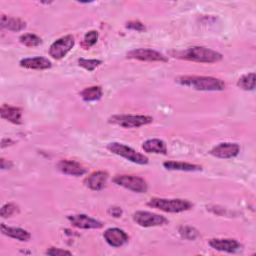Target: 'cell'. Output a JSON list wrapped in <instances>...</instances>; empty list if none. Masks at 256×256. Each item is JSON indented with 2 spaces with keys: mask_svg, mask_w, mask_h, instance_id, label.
<instances>
[{
  "mask_svg": "<svg viewBox=\"0 0 256 256\" xmlns=\"http://www.w3.org/2000/svg\"><path fill=\"white\" fill-rule=\"evenodd\" d=\"M175 81L200 91H221L225 89V83L222 80L210 76H179Z\"/></svg>",
  "mask_w": 256,
  "mask_h": 256,
  "instance_id": "6da1fadb",
  "label": "cell"
},
{
  "mask_svg": "<svg viewBox=\"0 0 256 256\" xmlns=\"http://www.w3.org/2000/svg\"><path fill=\"white\" fill-rule=\"evenodd\" d=\"M174 57L200 63H215L222 59V55L219 52L203 46L189 47L183 51L176 52Z\"/></svg>",
  "mask_w": 256,
  "mask_h": 256,
  "instance_id": "7a4b0ae2",
  "label": "cell"
},
{
  "mask_svg": "<svg viewBox=\"0 0 256 256\" xmlns=\"http://www.w3.org/2000/svg\"><path fill=\"white\" fill-rule=\"evenodd\" d=\"M148 206L152 208H157L164 212L169 213H179L187 211L192 208V203L185 199H165V198H151Z\"/></svg>",
  "mask_w": 256,
  "mask_h": 256,
  "instance_id": "3957f363",
  "label": "cell"
},
{
  "mask_svg": "<svg viewBox=\"0 0 256 256\" xmlns=\"http://www.w3.org/2000/svg\"><path fill=\"white\" fill-rule=\"evenodd\" d=\"M107 149L110 152H112L116 155H119V156L133 162V163L140 164V165H144V164L148 163V157L147 156H145L142 153L137 152L136 150H134L131 147L126 146L122 143H118V142L109 143L107 145Z\"/></svg>",
  "mask_w": 256,
  "mask_h": 256,
  "instance_id": "277c9868",
  "label": "cell"
},
{
  "mask_svg": "<svg viewBox=\"0 0 256 256\" xmlns=\"http://www.w3.org/2000/svg\"><path fill=\"white\" fill-rule=\"evenodd\" d=\"M152 121L153 118L147 115H113L109 118L110 123L124 128H137Z\"/></svg>",
  "mask_w": 256,
  "mask_h": 256,
  "instance_id": "5b68a950",
  "label": "cell"
},
{
  "mask_svg": "<svg viewBox=\"0 0 256 256\" xmlns=\"http://www.w3.org/2000/svg\"><path fill=\"white\" fill-rule=\"evenodd\" d=\"M113 182L137 193H145L148 189L146 181L143 178L134 175H116L113 178Z\"/></svg>",
  "mask_w": 256,
  "mask_h": 256,
  "instance_id": "8992f818",
  "label": "cell"
},
{
  "mask_svg": "<svg viewBox=\"0 0 256 256\" xmlns=\"http://www.w3.org/2000/svg\"><path fill=\"white\" fill-rule=\"evenodd\" d=\"M133 220L142 227L161 226L168 223V220L159 214L148 211H137L133 214Z\"/></svg>",
  "mask_w": 256,
  "mask_h": 256,
  "instance_id": "52a82bcc",
  "label": "cell"
},
{
  "mask_svg": "<svg viewBox=\"0 0 256 256\" xmlns=\"http://www.w3.org/2000/svg\"><path fill=\"white\" fill-rule=\"evenodd\" d=\"M74 43L75 41L72 35L63 36L51 44L49 54L54 59H62L73 48Z\"/></svg>",
  "mask_w": 256,
  "mask_h": 256,
  "instance_id": "ba28073f",
  "label": "cell"
},
{
  "mask_svg": "<svg viewBox=\"0 0 256 256\" xmlns=\"http://www.w3.org/2000/svg\"><path fill=\"white\" fill-rule=\"evenodd\" d=\"M127 58L136 59L140 61H149V62H154V61L167 62L168 61V58L162 53L152 49H144V48H139V49H134L129 51L127 53Z\"/></svg>",
  "mask_w": 256,
  "mask_h": 256,
  "instance_id": "9c48e42d",
  "label": "cell"
},
{
  "mask_svg": "<svg viewBox=\"0 0 256 256\" xmlns=\"http://www.w3.org/2000/svg\"><path fill=\"white\" fill-rule=\"evenodd\" d=\"M240 152V146L237 143H230V142H225V143H220L216 146H214L210 150V154L217 157V158H233L237 156Z\"/></svg>",
  "mask_w": 256,
  "mask_h": 256,
  "instance_id": "30bf717a",
  "label": "cell"
},
{
  "mask_svg": "<svg viewBox=\"0 0 256 256\" xmlns=\"http://www.w3.org/2000/svg\"><path fill=\"white\" fill-rule=\"evenodd\" d=\"M67 218L73 226L81 229H99L103 226V224L100 221L93 219L85 214L70 215Z\"/></svg>",
  "mask_w": 256,
  "mask_h": 256,
  "instance_id": "8fae6325",
  "label": "cell"
},
{
  "mask_svg": "<svg viewBox=\"0 0 256 256\" xmlns=\"http://www.w3.org/2000/svg\"><path fill=\"white\" fill-rule=\"evenodd\" d=\"M103 237L106 240V242L112 247H120L124 245L129 239L128 235L122 229L119 228L107 229L104 232Z\"/></svg>",
  "mask_w": 256,
  "mask_h": 256,
  "instance_id": "7c38bea8",
  "label": "cell"
},
{
  "mask_svg": "<svg viewBox=\"0 0 256 256\" xmlns=\"http://www.w3.org/2000/svg\"><path fill=\"white\" fill-rule=\"evenodd\" d=\"M209 245L215 250L228 253H234L241 249V244L235 239L214 238L209 240Z\"/></svg>",
  "mask_w": 256,
  "mask_h": 256,
  "instance_id": "4fadbf2b",
  "label": "cell"
},
{
  "mask_svg": "<svg viewBox=\"0 0 256 256\" xmlns=\"http://www.w3.org/2000/svg\"><path fill=\"white\" fill-rule=\"evenodd\" d=\"M108 179V174L104 171H95L87 176L84 180V184L91 190L99 191L103 189L106 185Z\"/></svg>",
  "mask_w": 256,
  "mask_h": 256,
  "instance_id": "5bb4252c",
  "label": "cell"
},
{
  "mask_svg": "<svg viewBox=\"0 0 256 256\" xmlns=\"http://www.w3.org/2000/svg\"><path fill=\"white\" fill-rule=\"evenodd\" d=\"M57 168L66 175L81 176L86 173V169L80 163L72 160H61L57 164Z\"/></svg>",
  "mask_w": 256,
  "mask_h": 256,
  "instance_id": "9a60e30c",
  "label": "cell"
},
{
  "mask_svg": "<svg viewBox=\"0 0 256 256\" xmlns=\"http://www.w3.org/2000/svg\"><path fill=\"white\" fill-rule=\"evenodd\" d=\"M1 117L13 124L22 123V110L19 107L3 104L0 108Z\"/></svg>",
  "mask_w": 256,
  "mask_h": 256,
  "instance_id": "2e32d148",
  "label": "cell"
},
{
  "mask_svg": "<svg viewBox=\"0 0 256 256\" xmlns=\"http://www.w3.org/2000/svg\"><path fill=\"white\" fill-rule=\"evenodd\" d=\"M20 66L27 69L35 70H45L51 67V62L44 57H33L24 58L20 61Z\"/></svg>",
  "mask_w": 256,
  "mask_h": 256,
  "instance_id": "e0dca14e",
  "label": "cell"
},
{
  "mask_svg": "<svg viewBox=\"0 0 256 256\" xmlns=\"http://www.w3.org/2000/svg\"><path fill=\"white\" fill-rule=\"evenodd\" d=\"M1 232L4 235L19 241H28L31 238V234L28 231L18 227H9L4 224H1Z\"/></svg>",
  "mask_w": 256,
  "mask_h": 256,
  "instance_id": "ac0fdd59",
  "label": "cell"
},
{
  "mask_svg": "<svg viewBox=\"0 0 256 256\" xmlns=\"http://www.w3.org/2000/svg\"><path fill=\"white\" fill-rule=\"evenodd\" d=\"M1 27L5 28L7 30L13 31V32H18L23 30L26 27V22L15 17H9L6 15L1 16Z\"/></svg>",
  "mask_w": 256,
  "mask_h": 256,
  "instance_id": "d6986e66",
  "label": "cell"
},
{
  "mask_svg": "<svg viewBox=\"0 0 256 256\" xmlns=\"http://www.w3.org/2000/svg\"><path fill=\"white\" fill-rule=\"evenodd\" d=\"M145 152L155 153V154H166L167 146L163 140L160 139H149L145 141L142 145Z\"/></svg>",
  "mask_w": 256,
  "mask_h": 256,
  "instance_id": "ffe728a7",
  "label": "cell"
},
{
  "mask_svg": "<svg viewBox=\"0 0 256 256\" xmlns=\"http://www.w3.org/2000/svg\"><path fill=\"white\" fill-rule=\"evenodd\" d=\"M163 166L168 170H180V171H200L202 167L200 165L186 163V162H176V161H166Z\"/></svg>",
  "mask_w": 256,
  "mask_h": 256,
  "instance_id": "44dd1931",
  "label": "cell"
},
{
  "mask_svg": "<svg viewBox=\"0 0 256 256\" xmlns=\"http://www.w3.org/2000/svg\"><path fill=\"white\" fill-rule=\"evenodd\" d=\"M102 94H103V92H102V88L100 86L87 87L80 92V96L86 102L99 100L102 97Z\"/></svg>",
  "mask_w": 256,
  "mask_h": 256,
  "instance_id": "7402d4cb",
  "label": "cell"
},
{
  "mask_svg": "<svg viewBox=\"0 0 256 256\" xmlns=\"http://www.w3.org/2000/svg\"><path fill=\"white\" fill-rule=\"evenodd\" d=\"M237 86L246 91L253 90L255 88V74L251 72L241 76L237 81Z\"/></svg>",
  "mask_w": 256,
  "mask_h": 256,
  "instance_id": "603a6c76",
  "label": "cell"
},
{
  "mask_svg": "<svg viewBox=\"0 0 256 256\" xmlns=\"http://www.w3.org/2000/svg\"><path fill=\"white\" fill-rule=\"evenodd\" d=\"M19 41L27 47H36V46L40 45L42 42L40 37H38L37 35L32 34V33H25V34L21 35L19 37Z\"/></svg>",
  "mask_w": 256,
  "mask_h": 256,
  "instance_id": "cb8c5ba5",
  "label": "cell"
},
{
  "mask_svg": "<svg viewBox=\"0 0 256 256\" xmlns=\"http://www.w3.org/2000/svg\"><path fill=\"white\" fill-rule=\"evenodd\" d=\"M101 63H102V61L98 60V59H84V58L78 59L79 66L83 67L84 69H86L89 72L96 69Z\"/></svg>",
  "mask_w": 256,
  "mask_h": 256,
  "instance_id": "d4e9b609",
  "label": "cell"
},
{
  "mask_svg": "<svg viewBox=\"0 0 256 256\" xmlns=\"http://www.w3.org/2000/svg\"><path fill=\"white\" fill-rule=\"evenodd\" d=\"M179 234L185 238V239H189V240H194L195 238L198 237L199 233L198 231L190 226H182L179 228Z\"/></svg>",
  "mask_w": 256,
  "mask_h": 256,
  "instance_id": "484cf974",
  "label": "cell"
},
{
  "mask_svg": "<svg viewBox=\"0 0 256 256\" xmlns=\"http://www.w3.org/2000/svg\"><path fill=\"white\" fill-rule=\"evenodd\" d=\"M97 40H98V32L95 30H91L85 34L82 45L87 49L93 46L97 42Z\"/></svg>",
  "mask_w": 256,
  "mask_h": 256,
  "instance_id": "4316f807",
  "label": "cell"
},
{
  "mask_svg": "<svg viewBox=\"0 0 256 256\" xmlns=\"http://www.w3.org/2000/svg\"><path fill=\"white\" fill-rule=\"evenodd\" d=\"M17 212H18V207L15 204H13V203H8V204H5L1 208L0 214H1V216L3 218H6V217L12 216L13 214H15Z\"/></svg>",
  "mask_w": 256,
  "mask_h": 256,
  "instance_id": "83f0119b",
  "label": "cell"
},
{
  "mask_svg": "<svg viewBox=\"0 0 256 256\" xmlns=\"http://www.w3.org/2000/svg\"><path fill=\"white\" fill-rule=\"evenodd\" d=\"M46 254L47 255H51V256H59V255H71L72 253L70 251H67V250H63V249H60V248H49L47 251H46Z\"/></svg>",
  "mask_w": 256,
  "mask_h": 256,
  "instance_id": "f1b7e54d",
  "label": "cell"
},
{
  "mask_svg": "<svg viewBox=\"0 0 256 256\" xmlns=\"http://www.w3.org/2000/svg\"><path fill=\"white\" fill-rule=\"evenodd\" d=\"M126 27L129 29H132V30H136V31H144L145 30L144 24H142L139 21H129L127 23Z\"/></svg>",
  "mask_w": 256,
  "mask_h": 256,
  "instance_id": "f546056e",
  "label": "cell"
},
{
  "mask_svg": "<svg viewBox=\"0 0 256 256\" xmlns=\"http://www.w3.org/2000/svg\"><path fill=\"white\" fill-rule=\"evenodd\" d=\"M108 214L113 216V217H116V218L120 217L122 215V209L120 207H115V206L111 207L108 210Z\"/></svg>",
  "mask_w": 256,
  "mask_h": 256,
  "instance_id": "4dcf8cb0",
  "label": "cell"
},
{
  "mask_svg": "<svg viewBox=\"0 0 256 256\" xmlns=\"http://www.w3.org/2000/svg\"><path fill=\"white\" fill-rule=\"evenodd\" d=\"M11 166H12V163L10 161L6 162V160L4 158H1V168L2 169H7V168L9 169Z\"/></svg>",
  "mask_w": 256,
  "mask_h": 256,
  "instance_id": "1f68e13d",
  "label": "cell"
}]
</instances>
